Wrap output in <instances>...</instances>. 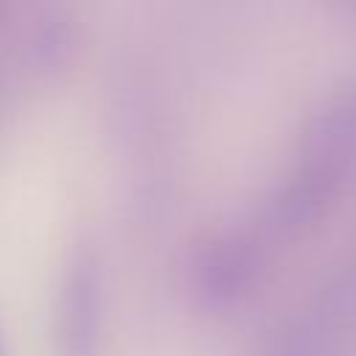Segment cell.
I'll list each match as a JSON object with an SVG mask.
<instances>
[{
  "mask_svg": "<svg viewBox=\"0 0 356 356\" xmlns=\"http://www.w3.org/2000/svg\"><path fill=\"white\" fill-rule=\"evenodd\" d=\"M106 323V273L92 234H78L61 256L53 286V356H100Z\"/></svg>",
  "mask_w": 356,
  "mask_h": 356,
  "instance_id": "obj_1",
  "label": "cell"
},
{
  "mask_svg": "<svg viewBox=\"0 0 356 356\" xmlns=\"http://www.w3.org/2000/svg\"><path fill=\"white\" fill-rule=\"evenodd\" d=\"M189 286L203 303L231 300L250 273L248 248L231 236H209L189 253Z\"/></svg>",
  "mask_w": 356,
  "mask_h": 356,
  "instance_id": "obj_2",
  "label": "cell"
},
{
  "mask_svg": "<svg viewBox=\"0 0 356 356\" xmlns=\"http://www.w3.org/2000/svg\"><path fill=\"white\" fill-rule=\"evenodd\" d=\"M0 356H8V337H6V325L0 317Z\"/></svg>",
  "mask_w": 356,
  "mask_h": 356,
  "instance_id": "obj_4",
  "label": "cell"
},
{
  "mask_svg": "<svg viewBox=\"0 0 356 356\" xmlns=\"http://www.w3.org/2000/svg\"><path fill=\"white\" fill-rule=\"evenodd\" d=\"M78 47V22L70 8L58 3H42L31 11L22 36V56L39 75L61 72Z\"/></svg>",
  "mask_w": 356,
  "mask_h": 356,
  "instance_id": "obj_3",
  "label": "cell"
}]
</instances>
